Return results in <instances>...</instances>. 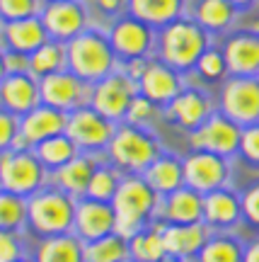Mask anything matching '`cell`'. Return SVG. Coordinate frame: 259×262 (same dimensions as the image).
Returning <instances> with one entry per match:
<instances>
[{"instance_id":"obj_3","label":"cell","mask_w":259,"mask_h":262,"mask_svg":"<svg viewBox=\"0 0 259 262\" xmlns=\"http://www.w3.org/2000/svg\"><path fill=\"white\" fill-rule=\"evenodd\" d=\"M160 153H162V143L155 136V131L121 122L109 148L104 150V160L121 170L124 175H143Z\"/></svg>"},{"instance_id":"obj_11","label":"cell","mask_w":259,"mask_h":262,"mask_svg":"<svg viewBox=\"0 0 259 262\" xmlns=\"http://www.w3.org/2000/svg\"><path fill=\"white\" fill-rule=\"evenodd\" d=\"M240 124H235L230 117L216 110L199 129L189 131V146L192 150H208L223 158H232L240 153Z\"/></svg>"},{"instance_id":"obj_8","label":"cell","mask_w":259,"mask_h":262,"mask_svg":"<svg viewBox=\"0 0 259 262\" xmlns=\"http://www.w3.org/2000/svg\"><path fill=\"white\" fill-rule=\"evenodd\" d=\"M138 83L131 78L124 68H116L114 73L102 78L100 83L92 85L90 90V107H95L100 114H104L107 119L121 124L126 119L131 102L138 95Z\"/></svg>"},{"instance_id":"obj_23","label":"cell","mask_w":259,"mask_h":262,"mask_svg":"<svg viewBox=\"0 0 259 262\" xmlns=\"http://www.w3.org/2000/svg\"><path fill=\"white\" fill-rule=\"evenodd\" d=\"M228 75H259V32H238L223 44Z\"/></svg>"},{"instance_id":"obj_51","label":"cell","mask_w":259,"mask_h":262,"mask_svg":"<svg viewBox=\"0 0 259 262\" xmlns=\"http://www.w3.org/2000/svg\"><path fill=\"white\" fill-rule=\"evenodd\" d=\"M0 192H3V182H0Z\"/></svg>"},{"instance_id":"obj_49","label":"cell","mask_w":259,"mask_h":262,"mask_svg":"<svg viewBox=\"0 0 259 262\" xmlns=\"http://www.w3.org/2000/svg\"><path fill=\"white\" fill-rule=\"evenodd\" d=\"M160 262H194V260H186V257H175V255H165Z\"/></svg>"},{"instance_id":"obj_48","label":"cell","mask_w":259,"mask_h":262,"mask_svg":"<svg viewBox=\"0 0 259 262\" xmlns=\"http://www.w3.org/2000/svg\"><path fill=\"white\" fill-rule=\"evenodd\" d=\"M0 51H3V54L8 51V39H5V29H3V22H0Z\"/></svg>"},{"instance_id":"obj_31","label":"cell","mask_w":259,"mask_h":262,"mask_svg":"<svg viewBox=\"0 0 259 262\" xmlns=\"http://www.w3.org/2000/svg\"><path fill=\"white\" fill-rule=\"evenodd\" d=\"M238 17V8L228 3V0H199L196 5L194 19L208 34H218V32H228L232 22Z\"/></svg>"},{"instance_id":"obj_18","label":"cell","mask_w":259,"mask_h":262,"mask_svg":"<svg viewBox=\"0 0 259 262\" xmlns=\"http://www.w3.org/2000/svg\"><path fill=\"white\" fill-rule=\"evenodd\" d=\"M213 112H216L213 100L201 88H184L165 110L167 117H170L179 129H186V131L199 129Z\"/></svg>"},{"instance_id":"obj_32","label":"cell","mask_w":259,"mask_h":262,"mask_svg":"<svg viewBox=\"0 0 259 262\" xmlns=\"http://www.w3.org/2000/svg\"><path fill=\"white\" fill-rule=\"evenodd\" d=\"M68 68V54H65V41H56V39H49L46 44L41 47L29 56V73L34 78H46L51 73H58V71H65Z\"/></svg>"},{"instance_id":"obj_35","label":"cell","mask_w":259,"mask_h":262,"mask_svg":"<svg viewBox=\"0 0 259 262\" xmlns=\"http://www.w3.org/2000/svg\"><path fill=\"white\" fill-rule=\"evenodd\" d=\"M0 231H27V199L12 192H0Z\"/></svg>"},{"instance_id":"obj_40","label":"cell","mask_w":259,"mask_h":262,"mask_svg":"<svg viewBox=\"0 0 259 262\" xmlns=\"http://www.w3.org/2000/svg\"><path fill=\"white\" fill-rule=\"evenodd\" d=\"M27 255L25 233L0 231V262H17Z\"/></svg>"},{"instance_id":"obj_4","label":"cell","mask_w":259,"mask_h":262,"mask_svg":"<svg viewBox=\"0 0 259 262\" xmlns=\"http://www.w3.org/2000/svg\"><path fill=\"white\" fill-rule=\"evenodd\" d=\"M75 204L78 199L65 194L63 189L46 185L37 194L27 199V231L32 235L51 238V235L73 233Z\"/></svg>"},{"instance_id":"obj_2","label":"cell","mask_w":259,"mask_h":262,"mask_svg":"<svg viewBox=\"0 0 259 262\" xmlns=\"http://www.w3.org/2000/svg\"><path fill=\"white\" fill-rule=\"evenodd\" d=\"M211 49V39L196 19L179 17L160 29L157 34V58L172 66L179 73L196 68L199 58Z\"/></svg>"},{"instance_id":"obj_22","label":"cell","mask_w":259,"mask_h":262,"mask_svg":"<svg viewBox=\"0 0 259 262\" xmlns=\"http://www.w3.org/2000/svg\"><path fill=\"white\" fill-rule=\"evenodd\" d=\"M65 122H68L65 112L54 110L49 104H39L25 117H19V136L25 139L29 148H34L41 141L58 136V134H65Z\"/></svg>"},{"instance_id":"obj_41","label":"cell","mask_w":259,"mask_h":262,"mask_svg":"<svg viewBox=\"0 0 259 262\" xmlns=\"http://www.w3.org/2000/svg\"><path fill=\"white\" fill-rule=\"evenodd\" d=\"M247 165L259 170V122L250 124V126H242V136H240V153H238Z\"/></svg>"},{"instance_id":"obj_44","label":"cell","mask_w":259,"mask_h":262,"mask_svg":"<svg viewBox=\"0 0 259 262\" xmlns=\"http://www.w3.org/2000/svg\"><path fill=\"white\" fill-rule=\"evenodd\" d=\"M97 3V8L102 10L104 15H109V17H116L124 12V10H129V0H95Z\"/></svg>"},{"instance_id":"obj_15","label":"cell","mask_w":259,"mask_h":262,"mask_svg":"<svg viewBox=\"0 0 259 262\" xmlns=\"http://www.w3.org/2000/svg\"><path fill=\"white\" fill-rule=\"evenodd\" d=\"M184 78L172 66H167L160 58H150L143 75L138 78V90L143 97L155 102L160 110H167L170 102L184 90Z\"/></svg>"},{"instance_id":"obj_39","label":"cell","mask_w":259,"mask_h":262,"mask_svg":"<svg viewBox=\"0 0 259 262\" xmlns=\"http://www.w3.org/2000/svg\"><path fill=\"white\" fill-rule=\"evenodd\" d=\"M196 71L204 80H221L228 75V68H225V58H223V51L218 49H208L204 56L199 58L196 63Z\"/></svg>"},{"instance_id":"obj_21","label":"cell","mask_w":259,"mask_h":262,"mask_svg":"<svg viewBox=\"0 0 259 262\" xmlns=\"http://www.w3.org/2000/svg\"><path fill=\"white\" fill-rule=\"evenodd\" d=\"M157 221L162 224H199L204 221V194L192 187H179L165 194L157 206Z\"/></svg>"},{"instance_id":"obj_27","label":"cell","mask_w":259,"mask_h":262,"mask_svg":"<svg viewBox=\"0 0 259 262\" xmlns=\"http://www.w3.org/2000/svg\"><path fill=\"white\" fill-rule=\"evenodd\" d=\"M34 262H85V243L75 233L41 238L32 253Z\"/></svg>"},{"instance_id":"obj_7","label":"cell","mask_w":259,"mask_h":262,"mask_svg":"<svg viewBox=\"0 0 259 262\" xmlns=\"http://www.w3.org/2000/svg\"><path fill=\"white\" fill-rule=\"evenodd\" d=\"M119 124L107 119L95 107L85 104L73 112H68L65 122V136L73 141L80 153H92V156H104V150L109 148L111 139L116 134Z\"/></svg>"},{"instance_id":"obj_19","label":"cell","mask_w":259,"mask_h":262,"mask_svg":"<svg viewBox=\"0 0 259 262\" xmlns=\"http://www.w3.org/2000/svg\"><path fill=\"white\" fill-rule=\"evenodd\" d=\"M39 104H41L39 78H34L29 71L5 75V80L0 83V107L3 110L17 114V117H25Z\"/></svg>"},{"instance_id":"obj_25","label":"cell","mask_w":259,"mask_h":262,"mask_svg":"<svg viewBox=\"0 0 259 262\" xmlns=\"http://www.w3.org/2000/svg\"><path fill=\"white\" fill-rule=\"evenodd\" d=\"M3 29L8 39V51L25 54V56H32L41 44H46L51 39L39 15L27 19H15V22H3Z\"/></svg>"},{"instance_id":"obj_46","label":"cell","mask_w":259,"mask_h":262,"mask_svg":"<svg viewBox=\"0 0 259 262\" xmlns=\"http://www.w3.org/2000/svg\"><path fill=\"white\" fill-rule=\"evenodd\" d=\"M228 3H232V5H235L238 10H245V8H252L257 0H228Z\"/></svg>"},{"instance_id":"obj_28","label":"cell","mask_w":259,"mask_h":262,"mask_svg":"<svg viewBox=\"0 0 259 262\" xmlns=\"http://www.w3.org/2000/svg\"><path fill=\"white\" fill-rule=\"evenodd\" d=\"M129 12L153 29H162L182 17L184 0H129Z\"/></svg>"},{"instance_id":"obj_17","label":"cell","mask_w":259,"mask_h":262,"mask_svg":"<svg viewBox=\"0 0 259 262\" xmlns=\"http://www.w3.org/2000/svg\"><path fill=\"white\" fill-rule=\"evenodd\" d=\"M204 224L213 233H235L242 226L240 194L230 185L204 194Z\"/></svg>"},{"instance_id":"obj_24","label":"cell","mask_w":259,"mask_h":262,"mask_svg":"<svg viewBox=\"0 0 259 262\" xmlns=\"http://www.w3.org/2000/svg\"><path fill=\"white\" fill-rule=\"evenodd\" d=\"M104 156H92V153H78L70 163H65L63 168H58L51 172V185L58 189H63L65 194L83 199L87 192V185L92 180L97 165L102 163Z\"/></svg>"},{"instance_id":"obj_29","label":"cell","mask_w":259,"mask_h":262,"mask_svg":"<svg viewBox=\"0 0 259 262\" xmlns=\"http://www.w3.org/2000/svg\"><path fill=\"white\" fill-rule=\"evenodd\" d=\"M129 255L133 262H160L167 255L162 243L160 221H153L150 226L140 228L136 235L129 238Z\"/></svg>"},{"instance_id":"obj_38","label":"cell","mask_w":259,"mask_h":262,"mask_svg":"<svg viewBox=\"0 0 259 262\" xmlns=\"http://www.w3.org/2000/svg\"><path fill=\"white\" fill-rule=\"evenodd\" d=\"M46 0H0V22L37 17L44 10Z\"/></svg>"},{"instance_id":"obj_47","label":"cell","mask_w":259,"mask_h":262,"mask_svg":"<svg viewBox=\"0 0 259 262\" xmlns=\"http://www.w3.org/2000/svg\"><path fill=\"white\" fill-rule=\"evenodd\" d=\"M5 75H8V63H5V54L0 51V83L5 80Z\"/></svg>"},{"instance_id":"obj_1","label":"cell","mask_w":259,"mask_h":262,"mask_svg":"<svg viewBox=\"0 0 259 262\" xmlns=\"http://www.w3.org/2000/svg\"><path fill=\"white\" fill-rule=\"evenodd\" d=\"M162 196L143 180V175H124L116 194L111 199L116 214V233L129 241L140 228L157 221V206Z\"/></svg>"},{"instance_id":"obj_43","label":"cell","mask_w":259,"mask_h":262,"mask_svg":"<svg viewBox=\"0 0 259 262\" xmlns=\"http://www.w3.org/2000/svg\"><path fill=\"white\" fill-rule=\"evenodd\" d=\"M17 136H19V117L0 107V153L12 148Z\"/></svg>"},{"instance_id":"obj_10","label":"cell","mask_w":259,"mask_h":262,"mask_svg":"<svg viewBox=\"0 0 259 262\" xmlns=\"http://www.w3.org/2000/svg\"><path fill=\"white\" fill-rule=\"evenodd\" d=\"M182 168H184V185L196 189L199 194L228 187L232 178L230 158H223L208 150H189L182 158Z\"/></svg>"},{"instance_id":"obj_37","label":"cell","mask_w":259,"mask_h":262,"mask_svg":"<svg viewBox=\"0 0 259 262\" xmlns=\"http://www.w3.org/2000/svg\"><path fill=\"white\" fill-rule=\"evenodd\" d=\"M165 112V110H160L155 102H150L148 97H143V95H136V100L131 102L129 112H126V124H133V126H143V129H153V124L157 122V117Z\"/></svg>"},{"instance_id":"obj_52","label":"cell","mask_w":259,"mask_h":262,"mask_svg":"<svg viewBox=\"0 0 259 262\" xmlns=\"http://www.w3.org/2000/svg\"><path fill=\"white\" fill-rule=\"evenodd\" d=\"M126 262H133V260H126Z\"/></svg>"},{"instance_id":"obj_13","label":"cell","mask_w":259,"mask_h":262,"mask_svg":"<svg viewBox=\"0 0 259 262\" xmlns=\"http://www.w3.org/2000/svg\"><path fill=\"white\" fill-rule=\"evenodd\" d=\"M109 41L114 54L124 61H136V58H148L153 49L157 47L155 29L140 22L136 17H119L109 29Z\"/></svg>"},{"instance_id":"obj_45","label":"cell","mask_w":259,"mask_h":262,"mask_svg":"<svg viewBox=\"0 0 259 262\" xmlns=\"http://www.w3.org/2000/svg\"><path fill=\"white\" fill-rule=\"evenodd\" d=\"M242 262H259V235L245 243V255H242Z\"/></svg>"},{"instance_id":"obj_20","label":"cell","mask_w":259,"mask_h":262,"mask_svg":"<svg viewBox=\"0 0 259 262\" xmlns=\"http://www.w3.org/2000/svg\"><path fill=\"white\" fill-rule=\"evenodd\" d=\"M160 231H162L167 255L186 257V260H196V255L201 253V248L213 233L204 221L199 224H162L160 221Z\"/></svg>"},{"instance_id":"obj_9","label":"cell","mask_w":259,"mask_h":262,"mask_svg":"<svg viewBox=\"0 0 259 262\" xmlns=\"http://www.w3.org/2000/svg\"><path fill=\"white\" fill-rule=\"evenodd\" d=\"M218 112L240 126L259 122V75H228L221 85Z\"/></svg>"},{"instance_id":"obj_12","label":"cell","mask_w":259,"mask_h":262,"mask_svg":"<svg viewBox=\"0 0 259 262\" xmlns=\"http://www.w3.org/2000/svg\"><path fill=\"white\" fill-rule=\"evenodd\" d=\"M90 90L92 85H87L80 80L75 73H70L68 68L51 73L46 78L39 80V93H41V104H49L54 110L61 112H73L78 107L90 104Z\"/></svg>"},{"instance_id":"obj_50","label":"cell","mask_w":259,"mask_h":262,"mask_svg":"<svg viewBox=\"0 0 259 262\" xmlns=\"http://www.w3.org/2000/svg\"><path fill=\"white\" fill-rule=\"evenodd\" d=\"M17 262H34V260H32V255H25V257H22V260H17Z\"/></svg>"},{"instance_id":"obj_36","label":"cell","mask_w":259,"mask_h":262,"mask_svg":"<svg viewBox=\"0 0 259 262\" xmlns=\"http://www.w3.org/2000/svg\"><path fill=\"white\" fill-rule=\"evenodd\" d=\"M121 178H124V172L116 170L111 163H107V160L102 158V163L97 165L92 180H90V185H87L85 196L97 199V202H111L114 194H116V189H119V185H121Z\"/></svg>"},{"instance_id":"obj_5","label":"cell","mask_w":259,"mask_h":262,"mask_svg":"<svg viewBox=\"0 0 259 262\" xmlns=\"http://www.w3.org/2000/svg\"><path fill=\"white\" fill-rule=\"evenodd\" d=\"M68 54V71L75 73L87 85L100 83L102 78L119 68V56L114 54L111 41L107 34L97 29H85L65 44Z\"/></svg>"},{"instance_id":"obj_30","label":"cell","mask_w":259,"mask_h":262,"mask_svg":"<svg viewBox=\"0 0 259 262\" xmlns=\"http://www.w3.org/2000/svg\"><path fill=\"white\" fill-rule=\"evenodd\" d=\"M245 241L238 233H211L194 262H242Z\"/></svg>"},{"instance_id":"obj_6","label":"cell","mask_w":259,"mask_h":262,"mask_svg":"<svg viewBox=\"0 0 259 262\" xmlns=\"http://www.w3.org/2000/svg\"><path fill=\"white\" fill-rule=\"evenodd\" d=\"M0 182L5 192L29 199L51 185V172L41 165L32 148H10L0 153Z\"/></svg>"},{"instance_id":"obj_26","label":"cell","mask_w":259,"mask_h":262,"mask_svg":"<svg viewBox=\"0 0 259 262\" xmlns=\"http://www.w3.org/2000/svg\"><path fill=\"white\" fill-rule=\"evenodd\" d=\"M143 180H146L160 196L172 194L175 189L184 187V168H182V158H177L175 153L162 150V153L150 163L148 168H146Z\"/></svg>"},{"instance_id":"obj_14","label":"cell","mask_w":259,"mask_h":262,"mask_svg":"<svg viewBox=\"0 0 259 262\" xmlns=\"http://www.w3.org/2000/svg\"><path fill=\"white\" fill-rule=\"evenodd\" d=\"M41 22L46 27L49 37L56 41H70L83 34L90 25V15L80 0H46L41 10Z\"/></svg>"},{"instance_id":"obj_16","label":"cell","mask_w":259,"mask_h":262,"mask_svg":"<svg viewBox=\"0 0 259 262\" xmlns=\"http://www.w3.org/2000/svg\"><path fill=\"white\" fill-rule=\"evenodd\" d=\"M116 231V214L111 202H97L90 196L78 199L75 204V221H73V233L87 243V241H97Z\"/></svg>"},{"instance_id":"obj_34","label":"cell","mask_w":259,"mask_h":262,"mask_svg":"<svg viewBox=\"0 0 259 262\" xmlns=\"http://www.w3.org/2000/svg\"><path fill=\"white\" fill-rule=\"evenodd\" d=\"M129 255V241L116 231L97 241L85 243V262H126Z\"/></svg>"},{"instance_id":"obj_33","label":"cell","mask_w":259,"mask_h":262,"mask_svg":"<svg viewBox=\"0 0 259 262\" xmlns=\"http://www.w3.org/2000/svg\"><path fill=\"white\" fill-rule=\"evenodd\" d=\"M32 150L37 153V158L41 160V165H44L49 172H56L58 168H63L65 163H70V160L80 153L78 146H75L65 134H58V136H51V139L41 141V143H37Z\"/></svg>"},{"instance_id":"obj_42","label":"cell","mask_w":259,"mask_h":262,"mask_svg":"<svg viewBox=\"0 0 259 262\" xmlns=\"http://www.w3.org/2000/svg\"><path fill=\"white\" fill-rule=\"evenodd\" d=\"M240 204H242V224L250 226L252 231L259 233V182L250 185L242 192Z\"/></svg>"}]
</instances>
